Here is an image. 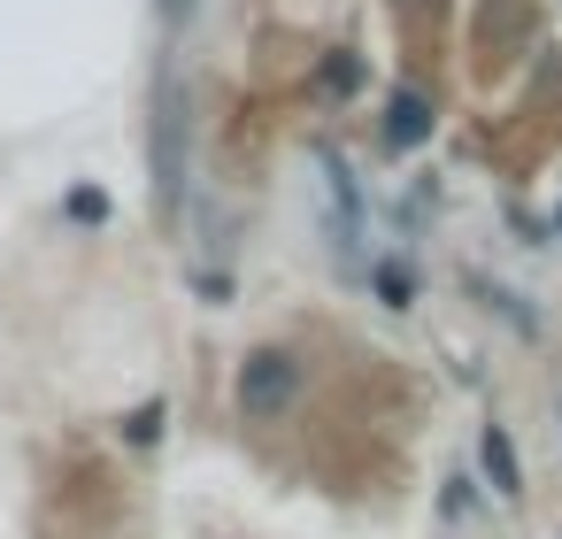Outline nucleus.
<instances>
[{"mask_svg":"<svg viewBox=\"0 0 562 539\" xmlns=\"http://www.w3.org/2000/svg\"><path fill=\"white\" fill-rule=\"evenodd\" d=\"M155 201L162 216L186 209V86L170 55L155 63Z\"/></svg>","mask_w":562,"mask_h":539,"instance_id":"f257e3e1","label":"nucleus"},{"mask_svg":"<svg viewBox=\"0 0 562 539\" xmlns=\"http://www.w3.org/2000/svg\"><path fill=\"white\" fill-rule=\"evenodd\" d=\"M232 401H239L247 424L285 416V408L301 401V355H293V347H255V355L239 362V378H232Z\"/></svg>","mask_w":562,"mask_h":539,"instance_id":"f03ea898","label":"nucleus"},{"mask_svg":"<svg viewBox=\"0 0 562 539\" xmlns=\"http://www.w3.org/2000/svg\"><path fill=\"white\" fill-rule=\"evenodd\" d=\"M431 124H439V109H431L424 86H401V93L385 101V147H393V155H416V147L431 139Z\"/></svg>","mask_w":562,"mask_h":539,"instance_id":"7ed1b4c3","label":"nucleus"},{"mask_svg":"<svg viewBox=\"0 0 562 539\" xmlns=\"http://www.w3.org/2000/svg\"><path fill=\"white\" fill-rule=\"evenodd\" d=\"M477 462H485V478H493V493H501V501H516V493H524V470H516V447H508V431H501V424H485Z\"/></svg>","mask_w":562,"mask_h":539,"instance_id":"20e7f679","label":"nucleus"},{"mask_svg":"<svg viewBox=\"0 0 562 539\" xmlns=\"http://www.w3.org/2000/svg\"><path fill=\"white\" fill-rule=\"evenodd\" d=\"M355 86H362V55H355V47H331V55H324V93L347 101Z\"/></svg>","mask_w":562,"mask_h":539,"instance_id":"39448f33","label":"nucleus"},{"mask_svg":"<svg viewBox=\"0 0 562 539\" xmlns=\"http://www.w3.org/2000/svg\"><path fill=\"white\" fill-rule=\"evenodd\" d=\"M370 278H378V293H385V308H408V270H401V262H378Z\"/></svg>","mask_w":562,"mask_h":539,"instance_id":"423d86ee","label":"nucleus"},{"mask_svg":"<svg viewBox=\"0 0 562 539\" xmlns=\"http://www.w3.org/2000/svg\"><path fill=\"white\" fill-rule=\"evenodd\" d=\"M63 209H70V216H78V224H101V216H109V201H101V193H93V186H86V193H70V201H63Z\"/></svg>","mask_w":562,"mask_h":539,"instance_id":"0eeeda50","label":"nucleus"},{"mask_svg":"<svg viewBox=\"0 0 562 539\" xmlns=\"http://www.w3.org/2000/svg\"><path fill=\"white\" fill-rule=\"evenodd\" d=\"M155 431H162V408H139V416H132V439H139V447H147V439H155Z\"/></svg>","mask_w":562,"mask_h":539,"instance_id":"6e6552de","label":"nucleus"},{"mask_svg":"<svg viewBox=\"0 0 562 539\" xmlns=\"http://www.w3.org/2000/svg\"><path fill=\"white\" fill-rule=\"evenodd\" d=\"M186 16H193V0H162V32H178Z\"/></svg>","mask_w":562,"mask_h":539,"instance_id":"1a4fd4ad","label":"nucleus"}]
</instances>
